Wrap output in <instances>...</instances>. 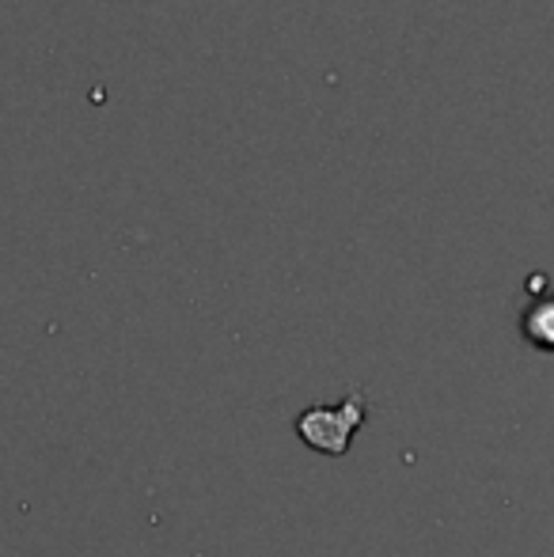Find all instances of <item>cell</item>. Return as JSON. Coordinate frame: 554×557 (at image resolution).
I'll use <instances>...</instances> for the list:
<instances>
[{"label":"cell","instance_id":"cell-1","mask_svg":"<svg viewBox=\"0 0 554 557\" xmlns=\"http://www.w3.org/2000/svg\"><path fill=\"white\" fill-rule=\"evenodd\" d=\"M365 421V395L361 391H349L338 406H308V410L296 418V433L300 441L319 455H346L354 444V433Z\"/></svg>","mask_w":554,"mask_h":557},{"label":"cell","instance_id":"cell-2","mask_svg":"<svg viewBox=\"0 0 554 557\" xmlns=\"http://www.w3.org/2000/svg\"><path fill=\"white\" fill-rule=\"evenodd\" d=\"M532 288V300L520 311V337H525L532 349L540 352H554V288H547V277L535 273L528 281Z\"/></svg>","mask_w":554,"mask_h":557}]
</instances>
